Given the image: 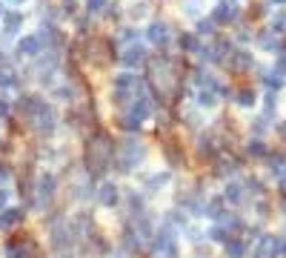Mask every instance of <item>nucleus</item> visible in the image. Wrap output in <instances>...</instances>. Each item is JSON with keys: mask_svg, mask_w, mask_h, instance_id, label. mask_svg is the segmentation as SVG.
<instances>
[{"mask_svg": "<svg viewBox=\"0 0 286 258\" xmlns=\"http://www.w3.org/2000/svg\"><path fill=\"white\" fill-rule=\"evenodd\" d=\"M100 193H103V195H100V201H103L106 207H112V204L118 201V190H115V187H103Z\"/></svg>", "mask_w": 286, "mask_h": 258, "instance_id": "423d86ee", "label": "nucleus"}, {"mask_svg": "<svg viewBox=\"0 0 286 258\" xmlns=\"http://www.w3.org/2000/svg\"><path fill=\"white\" fill-rule=\"evenodd\" d=\"M37 55L40 52V40L37 37H26V40H20V55Z\"/></svg>", "mask_w": 286, "mask_h": 258, "instance_id": "f03ea898", "label": "nucleus"}, {"mask_svg": "<svg viewBox=\"0 0 286 258\" xmlns=\"http://www.w3.org/2000/svg\"><path fill=\"white\" fill-rule=\"evenodd\" d=\"M235 17V12L229 9V6H221V12H218V20H232Z\"/></svg>", "mask_w": 286, "mask_h": 258, "instance_id": "6e6552de", "label": "nucleus"}, {"mask_svg": "<svg viewBox=\"0 0 286 258\" xmlns=\"http://www.w3.org/2000/svg\"><path fill=\"white\" fill-rule=\"evenodd\" d=\"M97 6H103V0H89V12H97Z\"/></svg>", "mask_w": 286, "mask_h": 258, "instance_id": "1a4fd4ad", "label": "nucleus"}, {"mask_svg": "<svg viewBox=\"0 0 286 258\" xmlns=\"http://www.w3.org/2000/svg\"><path fill=\"white\" fill-rule=\"evenodd\" d=\"M3 178H6V169H3V166H0V181H3Z\"/></svg>", "mask_w": 286, "mask_h": 258, "instance_id": "9d476101", "label": "nucleus"}, {"mask_svg": "<svg viewBox=\"0 0 286 258\" xmlns=\"http://www.w3.org/2000/svg\"><path fill=\"white\" fill-rule=\"evenodd\" d=\"M3 201H6V193H3V190H0V204H3Z\"/></svg>", "mask_w": 286, "mask_h": 258, "instance_id": "9b49d317", "label": "nucleus"}, {"mask_svg": "<svg viewBox=\"0 0 286 258\" xmlns=\"http://www.w3.org/2000/svg\"><path fill=\"white\" fill-rule=\"evenodd\" d=\"M149 37H152L155 43H163V40H166V26H163V23H152V29H149Z\"/></svg>", "mask_w": 286, "mask_h": 258, "instance_id": "39448f33", "label": "nucleus"}, {"mask_svg": "<svg viewBox=\"0 0 286 258\" xmlns=\"http://www.w3.org/2000/svg\"><path fill=\"white\" fill-rule=\"evenodd\" d=\"M120 61H123L126 66H135V64H140V61H143V49H129V52L123 55V58H120Z\"/></svg>", "mask_w": 286, "mask_h": 258, "instance_id": "20e7f679", "label": "nucleus"}, {"mask_svg": "<svg viewBox=\"0 0 286 258\" xmlns=\"http://www.w3.org/2000/svg\"><path fill=\"white\" fill-rule=\"evenodd\" d=\"M52 190H55V178L52 175H43V181H40V198H52Z\"/></svg>", "mask_w": 286, "mask_h": 258, "instance_id": "7ed1b4c3", "label": "nucleus"}, {"mask_svg": "<svg viewBox=\"0 0 286 258\" xmlns=\"http://www.w3.org/2000/svg\"><path fill=\"white\" fill-rule=\"evenodd\" d=\"M29 253H32V241H26V247H23V241H20V238L6 244V256H9V258H29Z\"/></svg>", "mask_w": 286, "mask_h": 258, "instance_id": "f257e3e1", "label": "nucleus"}, {"mask_svg": "<svg viewBox=\"0 0 286 258\" xmlns=\"http://www.w3.org/2000/svg\"><path fill=\"white\" fill-rule=\"evenodd\" d=\"M20 218V212L17 210H9V212H3V218H0V226H9V224H15Z\"/></svg>", "mask_w": 286, "mask_h": 258, "instance_id": "0eeeda50", "label": "nucleus"}]
</instances>
